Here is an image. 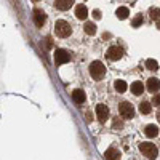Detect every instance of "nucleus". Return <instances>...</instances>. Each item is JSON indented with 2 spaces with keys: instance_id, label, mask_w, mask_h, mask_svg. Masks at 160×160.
Listing matches in <instances>:
<instances>
[{
  "instance_id": "nucleus-25",
  "label": "nucleus",
  "mask_w": 160,
  "mask_h": 160,
  "mask_svg": "<svg viewBox=\"0 0 160 160\" xmlns=\"http://www.w3.org/2000/svg\"><path fill=\"white\" fill-rule=\"evenodd\" d=\"M114 128H122V122L120 120H114Z\"/></svg>"
},
{
  "instance_id": "nucleus-11",
  "label": "nucleus",
  "mask_w": 160,
  "mask_h": 160,
  "mask_svg": "<svg viewBox=\"0 0 160 160\" xmlns=\"http://www.w3.org/2000/svg\"><path fill=\"white\" fill-rule=\"evenodd\" d=\"M148 90L149 91H158L160 90V80L157 77H151L148 80Z\"/></svg>"
},
{
  "instance_id": "nucleus-2",
  "label": "nucleus",
  "mask_w": 160,
  "mask_h": 160,
  "mask_svg": "<svg viewBox=\"0 0 160 160\" xmlns=\"http://www.w3.org/2000/svg\"><path fill=\"white\" fill-rule=\"evenodd\" d=\"M55 32H56V35L66 38V37H69V35L72 34V28H71V24H69L68 21L59 19V21H56V24H55Z\"/></svg>"
},
{
  "instance_id": "nucleus-5",
  "label": "nucleus",
  "mask_w": 160,
  "mask_h": 160,
  "mask_svg": "<svg viewBox=\"0 0 160 160\" xmlns=\"http://www.w3.org/2000/svg\"><path fill=\"white\" fill-rule=\"evenodd\" d=\"M71 61V55H69V51L68 50H56L55 51V62L59 66V64H64V62H69Z\"/></svg>"
},
{
  "instance_id": "nucleus-4",
  "label": "nucleus",
  "mask_w": 160,
  "mask_h": 160,
  "mask_svg": "<svg viewBox=\"0 0 160 160\" xmlns=\"http://www.w3.org/2000/svg\"><path fill=\"white\" fill-rule=\"evenodd\" d=\"M118 112L123 118H133V115H135V108H133L130 102H122L118 106Z\"/></svg>"
},
{
  "instance_id": "nucleus-14",
  "label": "nucleus",
  "mask_w": 160,
  "mask_h": 160,
  "mask_svg": "<svg viewBox=\"0 0 160 160\" xmlns=\"http://www.w3.org/2000/svg\"><path fill=\"white\" fill-rule=\"evenodd\" d=\"M144 133H146V136H149V138H155L158 135V127L157 125H148L144 128Z\"/></svg>"
},
{
  "instance_id": "nucleus-7",
  "label": "nucleus",
  "mask_w": 160,
  "mask_h": 160,
  "mask_svg": "<svg viewBox=\"0 0 160 160\" xmlns=\"http://www.w3.org/2000/svg\"><path fill=\"white\" fill-rule=\"evenodd\" d=\"M96 115L98 118L101 120V122H106V120L109 118V109L106 104H98L96 106Z\"/></svg>"
},
{
  "instance_id": "nucleus-21",
  "label": "nucleus",
  "mask_w": 160,
  "mask_h": 160,
  "mask_svg": "<svg viewBox=\"0 0 160 160\" xmlns=\"http://www.w3.org/2000/svg\"><path fill=\"white\" fill-rule=\"evenodd\" d=\"M141 22H142V16H141V15H138L135 19H133L131 26H133V28H139V26H141Z\"/></svg>"
},
{
  "instance_id": "nucleus-20",
  "label": "nucleus",
  "mask_w": 160,
  "mask_h": 160,
  "mask_svg": "<svg viewBox=\"0 0 160 160\" xmlns=\"http://www.w3.org/2000/svg\"><path fill=\"white\" fill-rule=\"evenodd\" d=\"M146 68L151 69V71H157L158 69V62L155 59H148V61H146Z\"/></svg>"
},
{
  "instance_id": "nucleus-9",
  "label": "nucleus",
  "mask_w": 160,
  "mask_h": 160,
  "mask_svg": "<svg viewBox=\"0 0 160 160\" xmlns=\"http://www.w3.org/2000/svg\"><path fill=\"white\" fill-rule=\"evenodd\" d=\"M85 91L83 90H74V93H72V99H74V102L75 104H82V102H85Z\"/></svg>"
},
{
  "instance_id": "nucleus-23",
  "label": "nucleus",
  "mask_w": 160,
  "mask_h": 160,
  "mask_svg": "<svg viewBox=\"0 0 160 160\" xmlns=\"http://www.w3.org/2000/svg\"><path fill=\"white\" fill-rule=\"evenodd\" d=\"M152 102H154L155 106H160V95H155L154 99H152Z\"/></svg>"
},
{
  "instance_id": "nucleus-24",
  "label": "nucleus",
  "mask_w": 160,
  "mask_h": 160,
  "mask_svg": "<svg viewBox=\"0 0 160 160\" xmlns=\"http://www.w3.org/2000/svg\"><path fill=\"white\" fill-rule=\"evenodd\" d=\"M93 16H95V19H99L101 18V11L99 10H95V11H93Z\"/></svg>"
},
{
  "instance_id": "nucleus-1",
  "label": "nucleus",
  "mask_w": 160,
  "mask_h": 160,
  "mask_svg": "<svg viewBox=\"0 0 160 160\" xmlns=\"http://www.w3.org/2000/svg\"><path fill=\"white\" fill-rule=\"evenodd\" d=\"M88 71H90V75L95 80H101L104 77V74H106V68H104V64L101 61H93L90 64Z\"/></svg>"
},
{
  "instance_id": "nucleus-17",
  "label": "nucleus",
  "mask_w": 160,
  "mask_h": 160,
  "mask_svg": "<svg viewBox=\"0 0 160 160\" xmlns=\"http://www.w3.org/2000/svg\"><path fill=\"white\" fill-rule=\"evenodd\" d=\"M114 88H115L118 93H125V91H127V83H125V80H115Z\"/></svg>"
},
{
  "instance_id": "nucleus-12",
  "label": "nucleus",
  "mask_w": 160,
  "mask_h": 160,
  "mask_svg": "<svg viewBox=\"0 0 160 160\" xmlns=\"http://www.w3.org/2000/svg\"><path fill=\"white\" fill-rule=\"evenodd\" d=\"M104 157H106V160H120V152L114 148H109L108 151H106Z\"/></svg>"
},
{
  "instance_id": "nucleus-10",
  "label": "nucleus",
  "mask_w": 160,
  "mask_h": 160,
  "mask_svg": "<svg viewBox=\"0 0 160 160\" xmlns=\"http://www.w3.org/2000/svg\"><path fill=\"white\" fill-rule=\"evenodd\" d=\"M75 16L78 18V19H85L87 16H88V10H87V7L85 5H77L75 7Z\"/></svg>"
},
{
  "instance_id": "nucleus-19",
  "label": "nucleus",
  "mask_w": 160,
  "mask_h": 160,
  "mask_svg": "<svg viewBox=\"0 0 160 160\" xmlns=\"http://www.w3.org/2000/svg\"><path fill=\"white\" fill-rule=\"evenodd\" d=\"M151 109H152V108H151V104H149L148 101H142V102L139 104V112H141L142 115H144V114H149Z\"/></svg>"
},
{
  "instance_id": "nucleus-22",
  "label": "nucleus",
  "mask_w": 160,
  "mask_h": 160,
  "mask_svg": "<svg viewBox=\"0 0 160 160\" xmlns=\"http://www.w3.org/2000/svg\"><path fill=\"white\" fill-rule=\"evenodd\" d=\"M151 16L154 19H160V10L158 8H151Z\"/></svg>"
},
{
  "instance_id": "nucleus-16",
  "label": "nucleus",
  "mask_w": 160,
  "mask_h": 160,
  "mask_svg": "<svg viewBox=\"0 0 160 160\" xmlns=\"http://www.w3.org/2000/svg\"><path fill=\"white\" fill-rule=\"evenodd\" d=\"M115 15H117V18H118V19H127V18H128V15H130V11H128V8H127V7H120V8L117 10Z\"/></svg>"
},
{
  "instance_id": "nucleus-15",
  "label": "nucleus",
  "mask_w": 160,
  "mask_h": 160,
  "mask_svg": "<svg viewBox=\"0 0 160 160\" xmlns=\"http://www.w3.org/2000/svg\"><path fill=\"white\" fill-rule=\"evenodd\" d=\"M144 91V85L141 82H133L131 83V93H135V95H141Z\"/></svg>"
},
{
  "instance_id": "nucleus-6",
  "label": "nucleus",
  "mask_w": 160,
  "mask_h": 160,
  "mask_svg": "<svg viewBox=\"0 0 160 160\" xmlns=\"http://www.w3.org/2000/svg\"><path fill=\"white\" fill-rule=\"evenodd\" d=\"M108 58L111 59V61H118L120 58L123 56V50L120 48V47H117V45H114V47H109V50H108Z\"/></svg>"
},
{
  "instance_id": "nucleus-3",
  "label": "nucleus",
  "mask_w": 160,
  "mask_h": 160,
  "mask_svg": "<svg viewBox=\"0 0 160 160\" xmlns=\"http://www.w3.org/2000/svg\"><path fill=\"white\" fill-rule=\"evenodd\" d=\"M139 151L144 154V157H148L151 160L157 158V155H158V151L155 148V144H152V142H141L139 144Z\"/></svg>"
},
{
  "instance_id": "nucleus-8",
  "label": "nucleus",
  "mask_w": 160,
  "mask_h": 160,
  "mask_svg": "<svg viewBox=\"0 0 160 160\" xmlns=\"http://www.w3.org/2000/svg\"><path fill=\"white\" fill-rule=\"evenodd\" d=\"M45 19H47V16H45V13L42 11V10H34V22H35V26L37 28H42V26L45 24Z\"/></svg>"
},
{
  "instance_id": "nucleus-18",
  "label": "nucleus",
  "mask_w": 160,
  "mask_h": 160,
  "mask_svg": "<svg viewBox=\"0 0 160 160\" xmlns=\"http://www.w3.org/2000/svg\"><path fill=\"white\" fill-rule=\"evenodd\" d=\"M83 29H85V32H87L88 35H95V34H96V26L93 24V22H85Z\"/></svg>"
},
{
  "instance_id": "nucleus-13",
  "label": "nucleus",
  "mask_w": 160,
  "mask_h": 160,
  "mask_svg": "<svg viewBox=\"0 0 160 160\" xmlns=\"http://www.w3.org/2000/svg\"><path fill=\"white\" fill-rule=\"evenodd\" d=\"M72 0H56L55 2V7L58 8V10H69L71 7H72Z\"/></svg>"
}]
</instances>
